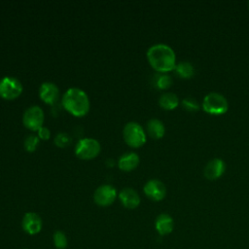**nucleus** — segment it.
Instances as JSON below:
<instances>
[{"mask_svg": "<svg viewBox=\"0 0 249 249\" xmlns=\"http://www.w3.org/2000/svg\"><path fill=\"white\" fill-rule=\"evenodd\" d=\"M147 59L158 73H167L176 65V55L171 47L159 43L151 46L147 51Z\"/></svg>", "mask_w": 249, "mask_h": 249, "instance_id": "f257e3e1", "label": "nucleus"}, {"mask_svg": "<svg viewBox=\"0 0 249 249\" xmlns=\"http://www.w3.org/2000/svg\"><path fill=\"white\" fill-rule=\"evenodd\" d=\"M63 108L76 117H83L89 111V98L85 90L79 88H70L62 95Z\"/></svg>", "mask_w": 249, "mask_h": 249, "instance_id": "f03ea898", "label": "nucleus"}, {"mask_svg": "<svg viewBox=\"0 0 249 249\" xmlns=\"http://www.w3.org/2000/svg\"><path fill=\"white\" fill-rule=\"evenodd\" d=\"M123 137L124 142L132 147L138 148L146 142V132L142 125L136 122H128L123 129Z\"/></svg>", "mask_w": 249, "mask_h": 249, "instance_id": "7ed1b4c3", "label": "nucleus"}, {"mask_svg": "<svg viewBox=\"0 0 249 249\" xmlns=\"http://www.w3.org/2000/svg\"><path fill=\"white\" fill-rule=\"evenodd\" d=\"M203 110L211 115H222L228 111L229 104L227 98L216 91L207 93L202 101Z\"/></svg>", "mask_w": 249, "mask_h": 249, "instance_id": "20e7f679", "label": "nucleus"}, {"mask_svg": "<svg viewBox=\"0 0 249 249\" xmlns=\"http://www.w3.org/2000/svg\"><path fill=\"white\" fill-rule=\"evenodd\" d=\"M100 143L91 137L80 139L75 146V155L82 160L94 159L100 153Z\"/></svg>", "mask_w": 249, "mask_h": 249, "instance_id": "39448f33", "label": "nucleus"}, {"mask_svg": "<svg viewBox=\"0 0 249 249\" xmlns=\"http://www.w3.org/2000/svg\"><path fill=\"white\" fill-rule=\"evenodd\" d=\"M23 87L21 82L16 77L5 76L0 80V96L4 99L11 100L19 96Z\"/></svg>", "mask_w": 249, "mask_h": 249, "instance_id": "423d86ee", "label": "nucleus"}, {"mask_svg": "<svg viewBox=\"0 0 249 249\" xmlns=\"http://www.w3.org/2000/svg\"><path fill=\"white\" fill-rule=\"evenodd\" d=\"M22 123L25 127L32 131H37L44 124V112L38 105L28 107L22 115Z\"/></svg>", "mask_w": 249, "mask_h": 249, "instance_id": "0eeeda50", "label": "nucleus"}, {"mask_svg": "<svg viewBox=\"0 0 249 249\" xmlns=\"http://www.w3.org/2000/svg\"><path fill=\"white\" fill-rule=\"evenodd\" d=\"M118 196L117 190L109 184L99 186L93 193V200L99 206L111 205Z\"/></svg>", "mask_w": 249, "mask_h": 249, "instance_id": "6e6552de", "label": "nucleus"}, {"mask_svg": "<svg viewBox=\"0 0 249 249\" xmlns=\"http://www.w3.org/2000/svg\"><path fill=\"white\" fill-rule=\"evenodd\" d=\"M143 192L150 199L160 201L164 198L166 195V188L161 181L158 179H151L144 185Z\"/></svg>", "mask_w": 249, "mask_h": 249, "instance_id": "1a4fd4ad", "label": "nucleus"}, {"mask_svg": "<svg viewBox=\"0 0 249 249\" xmlns=\"http://www.w3.org/2000/svg\"><path fill=\"white\" fill-rule=\"evenodd\" d=\"M22 230L28 234H37L41 231L43 221L41 217L35 212H26L21 220Z\"/></svg>", "mask_w": 249, "mask_h": 249, "instance_id": "9d476101", "label": "nucleus"}, {"mask_svg": "<svg viewBox=\"0 0 249 249\" xmlns=\"http://www.w3.org/2000/svg\"><path fill=\"white\" fill-rule=\"evenodd\" d=\"M226 170V163L223 160L221 159H213L209 160L203 170L204 176L208 180H216L220 178Z\"/></svg>", "mask_w": 249, "mask_h": 249, "instance_id": "9b49d317", "label": "nucleus"}, {"mask_svg": "<svg viewBox=\"0 0 249 249\" xmlns=\"http://www.w3.org/2000/svg\"><path fill=\"white\" fill-rule=\"evenodd\" d=\"M59 95L57 86L53 82H44L39 88V96L47 104H53Z\"/></svg>", "mask_w": 249, "mask_h": 249, "instance_id": "f8f14e48", "label": "nucleus"}, {"mask_svg": "<svg viewBox=\"0 0 249 249\" xmlns=\"http://www.w3.org/2000/svg\"><path fill=\"white\" fill-rule=\"evenodd\" d=\"M118 196L122 204L127 209H134L140 204V196L138 193L132 188H124L118 194Z\"/></svg>", "mask_w": 249, "mask_h": 249, "instance_id": "ddd939ff", "label": "nucleus"}, {"mask_svg": "<svg viewBox=\"0 0 249 249\" xmlns=\"http://www.w3.org/2000/svg\"><path fill=\"white\" fill-rule=\"evenodd\" d=\"M156 231L160 235H167L172 232L174 229L173 218L167 213L160 214L155 221Z\"/></svg>", "mask_w": 249, "mask_h": 249, "instance_id": "4468645a", "label": "nucleus"}, {"mask_svg": "<svg viewBox=\"0 0 249 249\" xmlns=\"http://www.w3.org/2000/svg\"><path fill=\"white\" fill-rule=\"evenodd\" d=\"M140 159L138 155L134 152H126L123 154L118 160V166L123 171H131L137 167Z\"/></svg>", "mask_w": 249, "mask_h": 249, "instance_id": "2eb2a0df", "label": "nucleus"}, {"mask_svg": "<svg viewBox=\"0 0 249 249\" xmlns=\"http://www.w3.org/2000/svg\"><path fill=\"white\" fill-rule=\"evenodd\" d=\"M147 133L154 139H160L164 135L165 126L163 123L156 118L150 119L146 124Z\"/></svg>", "mask_w": 249, "mask_h": 249, "instance_id": "dca6fc26", "label": "nucleus"}, {"mask_svg": "<svg viewBox=\"0 0 249 249\" xmlns=\"http://www.w3.org/2000/svg\"><path fill=\"white\" fill-rule=\"evenodd\" d=\"M159 104L164 110H173L178 106L179 98L173 92H163L159 98Z\"/></svg>", "mask_w": 249, "mask_h": 249, "instance_id": "f3484780", "label": "nucleus"}, {"mask_svg": "<svg viewBox=\"0 0 249 249\" xmlns=\"http://www.w3.org/2000/svg\"><path fill=\"white\" fill-rule=\"evenodd\" d=\"M173 70H174L175 74L182 79H190L195 74V68H194L193 64L186 60H182V61H179L178 63H176Z\"/></svg>", "mask_w": 249, "mask_h": 249, "instance_id": "a211bd4d", "label": "nucleus"}, {"mask_svg": "<svg viewBox=\"0 0 249 249\" xmlns=\"http://www.w3.org/2000/svg\"><path fill=\"white\" fill-rule=\"evenodd\" d=\"M153 85L159 89H166L172 85V78L166 73H158L153 78Z\"/></svg>", "mask_w": 249, "mask_h": 249, "instance_id": "6ab92c4d", "label": "nucleus"}, {"mask_svg": "<svg viewBox=\"0 0 249 249\" xmlns=\"http://www.w3.org/2000/svg\"><path fill=\"white\" fill-rule=\"evenodd\" d=\"M53 240L54 247L56 249H65L68 245V240L66 234L61 231H55L53 235Z\"/></svg>", "mask_w": 249, "mask_h": 249, "instance_id": "aec40b11", "label": "nucleus"}, {"mask_svg": "<svg viewBox=\"0 0 249 249\" xmlns=\"http://www.w3.org/2000/svg\"><path fill=\"white\" fill-rule=\"evenodd\" d=\"M39 142H40V138L38 137V135L34 134V133H31V134H28L25 139H24V142H23V145H24V149L25 151L27 152H34L38 145H39Z\"/></svg>", "mask_w": 249, "mask_h": 249, "instance_id": "412c9836", "label": "nucleus"}, {"mask_svg": "<svg viewBox=\"0 0 249 249\" xmlns=\"http://www.w3.org/2000/svg\"><path fill=\"white\" fill-rule=\"evenodd\" d=\"M53 141H54V144H55L57 147H59V148H65V147H67V146L70 145V143H71V141H72V138H71V136H70L68 133H66V132H59V133H57V134L55 135Z\"/></svg>", "mask_w": 249, "mask_h": 249, "instance_id": "4be33fe9", "label": "nucleus"}, {"mask_svg": "<svg viewBox=\"0 0 249 249\" xmlns=\"http://www.w3.org/2000/svg\"><path fill=\"white\" fill-rule=\"evenodd\" d=\"M181 103L183 108L188 112H196L199 110V104L197 100L194 97H191V96L185 97Z\"/></svg>", "mask_w": 249, "mask_h": 249, "instance_id": "5701e85b", "label": "nucleus"}, {"mask_svg": "<svg viewBox=\"0 0 249 249\" xmlns=\"http://www.w3.org/2000/svg\"><path fill=\"white\" fill-rule=\"evenodd\" d=\"M37 133H38L37 134L38 137L43 140H48L51 137V130L47 126H44V125L37 130Z\"/></svg>", "mask_w": 249, "mask_h": 249, "instance_id": "b1692460", "label": "nucleus"}, {"mask_svg": "<svg viewBox=\"0 0 249 249\" xmlns=\"http://www.w3.org/2000/svg\"><path fill=\"white\" fill-rule=\"evenodd\" d=\"M248 7H249V2H248Z\"/></svg>", "mask_w": 249, "mask_h": 249, "instance_id": "393cba45", "label": "nucleus"}, {"mask_svg": "<svg viewBox=\"0 0 249 249\" xmlns=\"http://www.w3.org/2000/svg\"><path fill=\"white\" fill-rule=\"evenodd\" d=\"M25 249H26V248H25Z\"/></svg>", "mask_w": 249, "mask_h": 249, "instance_id": "a878e982", "label": "nucleus"}]
</instances>
